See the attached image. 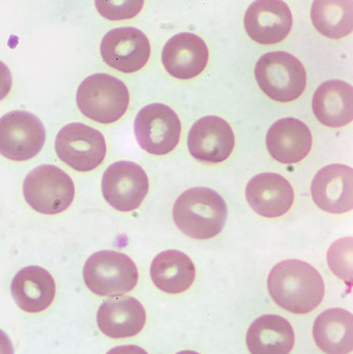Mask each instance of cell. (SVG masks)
Returning a JSON list of instances; mask_svg holds the SVG:
<instances>
[{"label":"cell","instance_id":"cell-1","mask_svg":"<svg viewBox=\"0 0 353 354\" xmlns=\"http://www.w3.org/2000/svg\"><path fill=\"white\" fill-rule=\"evenodd\" d=\"M267 287L279 307L298 315L314 311L325 299L323 277L302 260H285L277 264L269 272Z\"/></svg>","mask_w":353,"mask_h":354},{"label":"cell","instance_id":"cell-2","mask_svg":"<svg viewBox=\"0 0 353 354\" xmlns=\"http://www.w3.org/2000/svg\"><path fill=\"white\" fill-rule=\"evenodd\" d=\"M227 214L225 200L207 187H193L184 192L173 207L176 226L194 239L217 236L225 226Z\"/></svg>","mask_w":353,"mask_h":354},{"label":"cell","instance_id":"cell-3","mask_svg":"<svg viewBox=\"0 0 353 354\" xmlns=\"http://www.w3.org/2000/svg\"><path fill=\"white\" fill-rule=\"evenodd\" d=\"M77 105L89 120L113 124L126 114L130 93L124 82L108 74H93L77 89Z\"/></svg>","mask_w":353,"mask_h":354},{"label":"cell","instance_id":"cell-4","mask_svg":"<svg viewBox=\"0 0 353 354\" xmlns=\"http://www.w3.org/2000/svg\"><path fill=\"white\" fill-rule=\"evenodd\" d=\"M255 78L267 97L281 103L296 101L307 86V73L302 62L283 51L261 56L255 66Z\"/></svg>","mask_w":353,"mask_h":354},{"label":"cell","instance_id":"cell-5","mask_svg":"<svg viewBox=\"0 0 353 354\" xmlns=\"http://www.w3.org/2000/svg\"><path fill=\"white\" fill-rule=\"evenodd\" d=\"M83 279L87 288L99 297H120L136 287L138 268L126 254L99 251L86 260Z\"/></svg>","mask_w":353,"mask_h":354},{"label":"cell","instance_id":"cell-6","mask_svg":"<svg viewBox=\"0 0 353 354\" xmlns=\"http://www.w3.org/2000/svg\"><path fill=\"white\" fill-rule=\"evenodd\" d=\"M23 195L35 212L57 214L68 209L74 201L75 183L57 166L41 165L25 177Z\"/></svg>","mask_w":353,"mask_h":354},{"label":"cell","instance_id":"cell-7","mask_svg":"<svg viewBox=\"0 0 353 354\" xmlns=\"http://www.w3.org/2000/svg\"><path fill=\"white\" fill-rule=\"evenodd\" d=\"M55 149L58 158L72 169L89 172L103 163L107 145L105 137L97 129L73 122L58 132Z\"/></svg>","mask_w":353,"mask_h":354},{"label":"cell","instance_id":"cell-8","mask_svg":"<svg viewBox=\"0 0 353 354\" xmlns=\"http://www.w3.org/2000/svg\"><path fill=\"white\" fill-rule=\"evenodd\" d=\"M134 130L141 149L151 155L165 156L180 143L182 124L169 106L151 104L137 114Z\"/></svg>","mask_w":353,"mask_h":354},{"label":"cell","instance_id":"cell-9","mask_svg":"<svg viewBox=\"0 0 353 354\" xmlns=\"http://www.w3.org/2000/svg\"><path fill=\"white\" fill-rule=\"evenodd\" d=\"M43 122L26 111H12L0 118V155L14 162L35 158L43 149Z\"/></svg>","mask_w":353,"mask_h":354},{"label":"cell","instance_id":"cell-10","mask_svg":"<svg viewBox=\"0 0 353 354\" xmlns=\"http://www.w3.org/2000/svg\"><path fill=\"white\" fill-rule=\"evenodd\" d=\"M149 189L146 172L138 164L120 161L106 169L102 193L114 209L130 212L142 204Z\"/></svg>","mask_w":353,"mask_h":354},{"label":"cell","instance_id":"cell-11","mask_svg":"<svg viewBox=\"0 0 353 354\" xmlns=\"http://www.w3.org/2000/svg\"><path fill=\"white\" fill-rule=\"evenodd\" d=\"M149 37L134 27H122L106 33L102 39L101 55L114 70L126 74L142 70L151 57Z\"/></svg>","mask_w":353,"mask_h":354},{"label":"cell","instance_id":"cell-12","mask_svg":"<svg viewBox=\"0 0 353 354\" xmlns=\"http://www.w3.org/2000/svg\"><path fill=\"white\" fill-rule=\"evenodd\" d=\"M236 136L230 124L219 116H205L195 122L189 133V151L194 159L219 164L231 156Z\"/></svg>","mask_w":353,"mask_h":354},{"label":"cell","instance_id":"cell-13","mask_svg":"<svg viewBox=\"0 0 353 354\" xmlns=\"http://www.w3.org/2000/svg\"><path fill=\"white\" fill-rule=\"evenodd\" d=\"M294 18L289 6L280 0H261L251 4L245 15V28L260 45H276L292 31Z\"/></svg>","mask_w":353,"mask_h":354},{"label":"cell","instance_id":"cell-14","mask_svg":"<svg viewBox=\"0 0 353 354\" xmlns=\"http://www.w3.org/2000/svg\"><path fill=\"white\" fill-rule=\"evenodd\" d=\"M315 204L321 209L342 214L353 208V171L350 166H325L315 176L311 185Z\"/></svg>","mask_w":353,"mask_h":354},{"label":"cell","instance_id":"cell-15","mask_svg":"<svg viewBox=\"0 0 353 354\" xmlns=\"http://www.w3.org/2000/svg\"><path fill=\"white\" fill-rule=\"evenodd\" d=\"M207 44L198 35L182 32L172 37L162 52L164 68L174 78L190 80L196 78L209 64Z\"/></svg>","mask_w":353,"mask_h":354},{"label":"cell","instance_id":"cell-16","mask_svg":"<svg viewBox=\"0 0 353 354\" xmlns=\"http://www.w3.org/2000/svg\"><path fill=\"white\" fill-rule=\"evenodd\" d=\"M246 197L259 216L276 218L285 216L292 209L294 191L285 177L277 174H261L249 181Z\"/></svg>","mask_w":353,"mask_h":354},{"label":"cell","instance_id":"cell-17","mask_svg":"<svg viewBox=\"0 0 353 354\" xmlns=\"http://www.w3.org/2000/svg\"><path fill=\"white\" fill-rule=\"evenodd\" d=\"M97 324L99 330L109 338H132L144 328L146 312L134 297H114L99 308Z\"/></svg>","mask_w":353,"mask_h":354},{"label":"cell","instance_id":"cell-18","mask_svg":"<svg viewBox=\"0 0 353 354\" xmlns=\"http://www.w3.org/2000/svg\"><path fill=\"white\" fill-rule=\"evenodd\" d=\"M310 129L302 120L288 118L276 122L267 134V147L276 161L282 164L300 163L312 149Z\"/></svg>","mask_w":353,"mask_h":354},{"label":"cell","instance_id":"cell-19","mask_svg":"<svg viewBox=\"0 0 353 354\" xmlns=\"http://www.w3.org/2000/svg\"><path fill=\"white\" fill-rule=\"evenodd\" d=\"M12 297L26 313H41L53 303L56 285L48 270L39 266H27L17 272L10 285Z\"/></svg>","mask_w":353,"mask_h":354},{"label":"cell","instance_id":"cell-20","mask_svg":"<svg viewBox=\"0 0 353 354\" xmlns=\"http://www.w3.org/2000/svg\"><path fill=\"white\" fill-rule=\"evenodd\" d=\"M313 112L329 128H343L353 120V89L345 81L323 83L313 97Z\"/></svg>","mask_w":353,"mask_h":354},{"label":"cell","instance_id":"cell-21","mask_svg":"<svg viewBox=\"0 0 353 354\" xmlns=\"http://www.w3.org/2000/svg\"><path fill=\"white\" fill-rule=\"evenodd\" d=\"M294 343V328L281 316H261L247 333V346L251 354H290Z\"/></svg>","mask_w":353,"mask_h":354},{"label":"cell","instance_id":"cell-22","mask_svg":"<svg viewBox=\"0 0 353 354\" xmlns=\"http://www.w3.org/2000/svg\"><path fill=\"white\" fill-rule=\"evenodd\" d=\"M153 284L168 295L186 292L196 279V268L191 258L176 250L162 252L151 262Z\"/></svg>","mask_w":353,"mask_h":354},{"label":"cell","instance_id":"cell-23","mask_svg":"<svg viewBox=\"0 0 353 354\" xmlns=\"http://www.w3.org/2000/svg\"><path fill=\"white\" fill-rule=\"evenodd\" d=\"M313 337L327 354H350L353 351V316L347 310L330 309L316 318Z\"/></svg>","mask_w":353,"mask_h":354},{"label":"cell","instance_id":"cell-24","mask_svg":"<svg viewBox=\"0 0 353 354\" xmlns=\"http://www.w3.org/2000/svg\"><path fill=\"white\" fill-rule=\"evenodd\" d=\"M311 19L321 35L329 39H343L353 30V1H315Z\"/></svg>","mask_w":353,"mask_h":354},{"label":"cell","instance_id":"cell-25","mask_svg":"<svg viewBox=\"0 0 353 354\" xmlns=\"http://www.w3.org/2000/svg\"><path fill=\"white\" fill-rule=\"evenodd\" d=\"M327 262L336 276L345 282H352V239H339L336 241L329 253Z\"/></svg>","mask_w":353,"mask_h":354},{"label":"cell","instance_id":"cell-26","mask_svg":"<svg viewBox=\"0 0 353 354\" xmlns=\"http://www.w3.org/2000/svg\"><path fill=\"white\" fill-rule=\"evenodd\" d=\"M143 1H97V10L108 20H128L142 10Z\"/></svg>","mask_w":353,"mask_h":354},{"label":"cell","instance_id":"cell-27","mask_svg":"<svg viewBox=\"0 0 353 354\" xmlns=\"http://www.w3.org/2000/svg\"><path fill=\"white\" fill-rule=\"evenodd\" d=\"M12 73L10 68L3 62H0V102L8 97L12 89Z\"/></svg>","mask_w":353,"mask_h":354},{"label":"cell","instance_id":"cell-28","mask_svg":"<svg viewBox=\"0 0 353 354\" xmlns=\"http://www.w3.org/2000/svg\"><path fill=\"white\" fill-rule=\"evenodd\" d=\"M106 354H149L144 349L136 345H124L112 348Z\"/></svg>","mask_w":353,"mask_h":354},{"label":"cell","instance_id":"cell-29","mask_svg":"<svg viewBox=\"0 0 353 354\" xmlns=\"http://www.w3.org/2000/svg\"><path fill=\"white\" fill-rule=\"evenodd\" d=\"M0 354H14V346L8 335L0 330Z\"/></svg>","mask_w":353,"mask_h":354},{"label":"cell","instance_id":"cell-30","mask_svg":"<svg viewBox=\"0 0 353 354\" xmlns=\"http://www.w3.org/2000/svg\"><path fill=\"white\" fill-rule=\"evenodd\" d=\"M176 354H200V353H196V351H180V353H178Z\"/></svg>","mask_w":353,"mask_h":354}]
</instances>
